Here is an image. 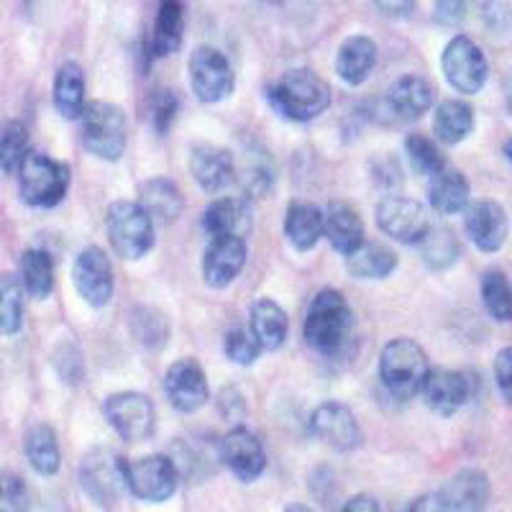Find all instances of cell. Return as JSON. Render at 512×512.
<instances>
[{"label": "cell", "mask_w": 512, "mask_h": 512, "mask_svg": "<svg viewBox=\"0 0 512 512\" xmlns=\"http://www.w3.org/2000/svg\"><path fill=\"white\" fill-rule=\"evenodd\" d=\"M305 344L328 361L346 359L354 346V313L333 287L320 290L310 303L303 328Z\"/></svg>", "instance_id": "1"}, {"label": "cell", "mask_w": 512, "mask_h": 512, "mask_svg": "<svg viewBox=\"0 0 512 512\" xmlns=\"http://www.w3.org/2000/svg\"><path fill=\"white\" fill-rule=\"evenodd\" d=\"M269 103L282 118L295 123L315 121L331 108V85L313 70H287L269 85Z\"/></svg>", "instance_id": "2"}, {"label": "cell", "mask_w": 512, "mask_h": 512, "mask_svg": "<svg viewBox=\"0 0 512 512\" xmlns=\"http://www.w3.org/2000/svg\"><path fill=\"white\" fill-rule=\"evenodd\" d=\"M428 372V356L413 338H392L379 354V379L397 400L420 395Z\"/></svg>", "instance_id": "3"}, {"label": "cell", "mask_w": 512, "mask_h": 512, "mask_svg": "<svg viewBox=\"0 0 512 512\" xmlns=\"http://www.w3.org/2000/svg\"><path fill=\"white\" fill-rule=\"evenodd\" d=\"M16 175L21 200L31 208L41 210L57 208L72 182V172L67 164L41 152H29V157L18 167Z\"/></svg>", "instance_id": "4"}, {"label": "cell", "mask_w": 512, "mask_h": 512, "mask_svg": "<svg viewBox=\"0 0 512 512\" xmlns=\"http://www.w3.org/2000/svg\"><path fill=\"white\" fill-rule=\"evenodd\" d=\"M80 139L93 157L105 159V162H118L126 152L128 141L126 113L113 103L93 100V103L85 105L80 116Z\"/></svg>", "instance_id": "5"}, {"label": "cell", "mask_w": 512, "mask_h": 512, "mask_svg": "<svg viewBox=\"0 0 512 512\" xmlns=\"http://www.w3.org/2000/svg\"><path fill=\"white\" fill-rule=\"evenodd\" d=\"M108 239L126 262H139L154 249V221L136 200H116L105 216Z\"/></svg>", "instance_id": "6"}, {"label": "cell", "mask_w": 512, "mask_h": 512, "mask_svg": "<svg viewBox=\"0 0 512 512\" xmlns=\"http://www.w3.org/2000/svg\"><path fill=\"white\" fill-rule=\"evenodd\" d=\"M128 461L111 448H95L80 464V484L95 505L113 510L128 495Z\"/></svg>", "instance_id": "7"}, {"label": "cell", "mask_w": 512, "mask_h": 512, "mask_svg": "<svg viewBox=\"0 0 512 512\" xmlns=\"http://www.w3.org/2000/svg\"><path fill=\"white\" fill-rule=\"evenodd\" d=\"M441 67L448 85L461 95H477L487 85L489 62L477 41L459 34L448 41L441 54Z\"/></svg>", "instance_id": "8"}, {"label": "cell", "mask_w": 512, "mask_h": 512, "mask_svg": "<svg viewBox=\"0 0 512 512\" xmlns=\"http://www.w3.org/2000/svg\"><path fill=\"white\" fill-rule=\"evenodd\" d=\"M103 413L113 431L128 443L149 441L154 436V428H157L154 402L144 392H116L105 400Z\"/></svg>", "instance_id": "9"}, {"label": "cell", "mask_w": 512, "mask_h": 512, "mask_svg": "<svg viewBox=\"0 0 512 512\" xmlns=\"http://www.w3.org/2000/svg\"><path fill=\"white\" fill-rule=\"evenodd\" d=\"M374 221L379 231L400 244H420L431 231V218L423 203L405 195H387L374 208Z\"/></svg>", "instance_id": "10"}, {"label": "cell", "mask_w": 512, "mask_h": 512, "mask_svg": "<svg viewBox=\"0 0 512 512\" xmlns=\"http://www.w3.org/2000/svg\"><path fill=\"white\" fill-rule=\"evenodd\" d=\"M190 85L200 103H221L236 88V75L226 54L203 44L190 54Z\"/></svg>", "instance_id": "11"}, {"label": "cell", "mask_w": 512, "mask_h": 512, "mask_svg": "<svg viewBox=\"0 0 512 512\" xmlns=\"http://www.w3.org/2000/svg\"><path fill=\"white\" fill-rule=\"evenodd\" d=\"M128 492L136 500L144 502H167L177 492L180 472L175 461L164 454L141 456L136 461H128Z\"/></svg>", "instance_id": "12"}, {"label": "cell", "mask_w": 512, "mask_h": 512, "mask_svg": "<svg viewBox=\"0 0 512 512\" xmlns=\"http://www.w3.org/2000/svg\"><path fill=\"white\" fill-rule=\"evenodd\" d=\"M72 282H75L77 295L90 305L100 310L111 303L116 282H113L111 259L100 246H88L82 249L72 267Z\"/></svg>", "instance_id": "13"}, {"label": "cell", "mask_w": 512, "mask_h": 512, "mask_svg": "<svg viewBox=\"0 0 512 512\" xmlns=\"http://www.w3.org/2000/svg\"><path fill=\"white\" fill-rule=\"evenodd\" d=\"M474 387H477V379L472 374L456 372V369H431L420 395L433 413L451 418L472 402Z\"/></svg>", "instance_id": "14"}, {"label": "cell", "mask_w": 512, "mask_h": 512, "mask_svg": "<svg viewBox=\"0 0 512 512\" xmlns=\"http://www.w3.org/2000/svg\"><path fill=\"white\" fill-rule=\"evenodd\" d=\"M164 392L169 405L180 413H198L210 397V384L205 369L190 356H182L175 364H169L164 374Z\"/></svg>", "instance_id": "15"}, {"label": "cell", "mask_w": 512, "mask_h": 512, "mask_svg": "<svg viewBox=\"0 0 512 512\" xmlns=\"http://www.w3.org/2000/svg\"><path fill=\"white\" fill-rule=\"evenodd\" d=\"M310 431L318 441L331 446L333 451H354L361 443V428L354 413L336 400H328L313 410L310 415Z\"/></svg>", "instance_id": "16"}, {"label": "cell", "mask_w": 512, "mask_h": 512, "mask_svg": "<svg viewBox=\"0 0 512 512\" xmlns=\"http://www.w3.org/2000/svg\"><path fill=\"white\" fill-rule=\"evenodd\" d=\"M221 459L231 469L233 477L244 484L256 482L267 469V451H264L262 441L241 425H236L233 431L223 436Z\"/></svg>", "instance_id": "17"}, {"label": "cell", "mask_w": 512, "mask_h": 512, "mask_svg": "<svg viewBox=\"0 0 512 512\" xmlns=\"http://www.w3.org/2000/svg\"><path fill=\"white\" fill-rule=\"evenodd\" d=\"M433 85L420 75H402L390 85L382 100V116L395 121H418L423 113L431 111Z\"/></svg>", "instance_id": "18"}, {"label": "cell", "mask_w": 512, "mask_h": 512, "mask_svg": "<svg viewBox=\"0 0 512 512\" xmlns=\"http://www.w3.org/2000/svg\"><path fill=\"white\" fill-rule=\"evenodd\" d=\"M466 236L484 254H495L507 241V213L495 200H477L464 210Z\"/></svg>", "instance_id": "19"}, {"label": "cell", "mask_w": 512, "mask_h": 512, "mask_svg": "<svg viewBox=\"0 0 512 512\" xmlns=\"http://www.w3.org/2000/svg\"><path fill=\"white\" fill-rule=\"evenodd\" d=\"M246 241L221 236L210 239L208 249L203 254V280L210 290H223L231 285L246 267Z\"/></svg>", "instance_id": "20"}, {"label": "cell", "mask_w": 512, "mask_h": 512, "mask_svg": "<svg viewBox=\"0 0 512 512\" xmlns=\"http://www.w3.org/2000/svg\"><path fill=\"white\" fill-rule=\"evenodd\" d=\"M190 175L205 192H221L236 180V159L231 149L216 144H195L190 149Z\"/></svg>", "instance_id": "21"}, {"label": "cell", "mask_w": 512, "mask_h": 512, "mask_svg": "<svg viewBox=\"0 0 512 512\" xmlns=\"http://www.w3.org/2000/svg\"><path fill=\"white\" fill-rule=\"evenodd\" d=\"M489 495H492L489 479L479 469H461L438 492L446 512H482Z\"/></svg>", "instance_id": "22"}, {"label": "cell", "mask_w": 512, "mask_h": 512, "mask_svg": "<svg viewBox=\"0 0 512 512\" xmlns=\"http://www.w3.org/2000/svg\"><path fill=\"white\" fill-rule=\"evenodd\" d=\"M251 208L246 198H218L205 208L203 231L210 239H244L251 233Z\"/></svg>", "instance_id": "23"}, {"label": "cell", "mask_w": 512, "mask_h": 512, "mask_svg": "<svg viewBox=\"0 0 512 512\" xmlns=\"http://www.w3.org/2000/svg\"><path fill=\"white\" fill-rule=\"evenodd\" d=\"M323 236L338 254H354L364 244V221L361 216L344 200H333L326 208V226Z\"/></svg>", "instance_id": "24"}, {"label": "cell", "mask_w": 512, "mask_h": 512, "mask_svg": "<svg viewBox=\"0 0 512 512\" xmlns=\"http://www.w3.org/2000/svg\"><path fill=\"white\" fill-rule=\"evenodd\" d=\"M249 331L254 333L256 344L262 351H280L290 333V318L272 297H259L251 305Z\"/></svg>", "instance_id": "25"}, {"label": "cell", "mask_w": 512, "mask_h": 512, "mask_svg": "<svg viewBox=\"0 0 512 512\" xmlns=\"http://www.w3.org/2000/svg\"><path fill=\"white\" fill-rule=\"evenodd\" d=\"M326 210L310 200H292L285 213V236L297 251H310L323 236Z\"/></svg>", "instance_id": "26"}, {"label": "cell", "mask_w": 512, "mask_h": 512, "mask_svg": "<svg viewBox=\"0 0 512 512\" xmlns=\"http://www.w3.org/2000/svg\"><path fill=\"white\" fill-rule=\"evenodd\" d=\"M374 64H377V44L369 36H349L336 52L338 77L351 88H359L369 80Z\"/></svg>", "instance_id": "27"}, {"label": "cell", "mask_w": 512, "mask_h": 512, "mask_svg": "<svg viewBox=\"0 0 512 512\" xmlns=\"http://www.w3.org/2000/svg\"><path fill=\"white\" fill-rule=\"evenodd\" d=\"M469 198H472L469 180L454 167H446L428 182V200L438 216H456L469 208Z\"/></svg>", "instance_id": "28"}, {"label": "cell", "mask_w": 512, "mask_h": 512, "mask_svg": "<svg viewBox=\"0 0 512 512\" xmlns=\"http://www.w3.org/2000/svg\"><path fill=\"white\" fill-rule=\"evenodd\" d=\"M182 39H185V6L177 0H162L154 16L149 52L159 59L172 57L182 47Z\"/></svg>", "instance_id": "29"}, {"label": "cell", "mask_w": 512, "mask_h": 512, "mask_svg": "<svg viewBox=\"0 0 512 512\" xmlns=\"http://www.w3.org/2000/svg\"><path fill=\"white\" fill-rule=\"evenodd\" d=\"M54 108L67 121H80L82 111H85V72L77 62L59 64L57 75H54Z\"/></svg>", "instance_id": "30"}, {"label": "cell", "mask_w": 512, "mask_h": 512, "mask_svg": "<svg viewBox=\"0 0 512 512\" xmlns=\"http://www.w3.org/2000/svg\"><path fill=\"white\" fill-rule=\"evenodd\" d=\"M136 203L149 213L152 221L172 223L182 216L185 200H182L180 187L167 177H154V180L144 182L139 190V200Z\"/></svg>", "instance_id": "31"}, {"label": "cell", "mask_w": 512, "mask_h": 512, "mask_svg": "<svg viewBox=\"0 0 512 512\" xmlns=\"http://www.w3.org/2000/svg\"><path fill=\"white\" fill-rule=\"evenodd\" d=\"M474 108L466 100H443L433 113V134L441 144L456 146L474 131Z\"/></svg>", "instance_id": "32"}, {"label": "cell", "mask_w": 512, "mask_h": 512, "mask_svg": "<svg viewBox=\"0 0 512 512\" xmlns=\"http://www.w3.org/2000/svg\"><path fill=\"white\" fill-rule=\"evenodd\" d=\"M346 269L356 280H384L397 269V254L387 244L364 241L354 254L346 256Z\"/></svg>", "instance_id": "33"}, {"label": "cell", "mask_w": 512, "mask_h": 512, "mask_svg": "<svg viewBox=\"0 0 512 512\" xmlns=\"http://www.w3.org/2000/svg\"><path fill=\"white\" fill-rule=\"evenodd\" d=\"M24 451L31 469L41 477H54L62 466V454H59V441L54 428L47 423H36L26 431Z\"/></svg>", "instance_id": "34"}, {"label": "cell", "mask_w": 512, "mask_h": 512, "mask_svg": "<svg viewBox=\"0 0 512 512\" xmlns=\"http://www.w3.org/2000/svg\"><path fill=\"white\" fill-rule=\"evenodd\" d=\"M21 285L34 300H47L54 290V262L44 249H26L21 256Z\"/></svg>", "instance_id": "35"}, {"label": "cell", "mask_w": 512, "mask_h": 512, "mask_svg": "<svg viewBox=\"0 0 512 512\" xmlns=\"http://www.w3.org/2000/svg\"><path fill=\"white\" fill-rule=\"evenodd\" d=\"M24 285L16 274H0V333L16 336L24 326Z\"/></svg>", "instance_id": "36"}, {"label": "cell", "mask_w": 512, "mask_h": 512, "mask_svg": "<svg viewBox=\"0 0 512 512\" xmlns=\"http://www.w3.org/2000/svg\"><path fill=\"white\" fill-rule=\"evenodd\" d=\"M420 256H423V262L428 264L431 269L441 272V269L454 267L459 262L461 256V244L459 239L454 236V231H448V228H433L425 233V239L420 241Z\"/></svg>", "instance_id": "37"}, {"label": "cell", "mask_w": 512, "mask_h": 512, "mask_svg": "<svg viewBox=\"0 0 512 512\" xmlns=\"http://www.w3.org/2000/svg\"><path fill=\"white\" fill-rule=\"evenodd\" d=\"M482 303L497 323H512V285L502 269L482 274Z\"/></svg>", "instance_id": "38"}, {"label": "cell", "mask_w": 512, "mask_h": 512, "mask_svg": "<svg viewBox=\"0 0 512 512\" xmlns=\"http://www.w3.org/2000/svg\"><path fill=\"white\" fill-rule=\"evenodd\" d=\"M29 152V128L21 121H8L0 131V169L6 175H16Z\"/></svg>", "instance_id": "39"}, {"label": "cell", "mask_w": 512, "mask_h": 512, "mask_svg": "<svg viewBox=\"0 0 512 512\" xmlns=\"http://www.w3.org/2000/svg\"><path fill=\"white\" fill-rule=\"evenodd\" d=\"M405 154H408L410 167H413L418 175L428 177V180L448 167L446 157L441 154L436 141L428 139V136L423 134H410L408 139H405Z\"/></svg>", "instance_id": "40"}, {"label": "cell", "mask_w": 512, "mask_h": 512, "mask_svg": "<svg viewBox=\"0 0 512 512\" xmlns=\"http://www.w3.org/2000/svg\"><path fill=\"white\" fill-rule=\"evenodd\" d=\"M131 328H134V336L139 338L144 346L159 349V346L167 344L169 323L167 318H164V313H159V310L136 308L134 315H131Z\"/></svg>", "instance_id": "41"}, {"label": "cell", "mask_w": 512, "mask_h": 512, "mask_svg": "<svg viewBox=\"0 0 512 512\" xmlns=\"http://www.w3.org/2000/svg\"><path fill=\"white\" fill-rule=\"evenodd\" d=\"M177 111H180V98L172 90H154L149 95V103H146V113H149V123H152L154 134L167 136L172 123L177 121Z\"/></svg>", "instance_id": "42"}, {"label": "cell", "mask_w": 512, "mask_h": 512, "mask_svg": "<svg viewBox=\"0 0 512 512\" xmlns=\"http://www.w3.org/2000/svg\"><path fill=\"white\" fill-rule=\"evenodd\" d=\"M223 351H226L228 359H231L233 364H239V367H251V364L259 359V354H262V349L256 344L254 333L244 326H233L231 331L226 333Z\"/></svg>", "instance_id": "43"}, {"label": "cell", "mask_w": 512, "mask_h": 512, "mask_svg": "<svg viewBox=\"0 0 512 512\" xmlns=\"http://www.w3.org/2000/svg\"><path fill=\"white\" fill-rule=\"evenodd\" d=\"M239 180L241 185H244L246 195H251V198H262V195H267L269 187H272L274 182V175H272V167H269L267 157H262V154H251L249 162L244 164V167H239Z\"/></svg>", "instance_id": "44"}, {"label": "cell", "mask_w": 512, "mask_h": 512, "mask_svg": "<svg viewBox=\"0 0 512 512\" xmlns=\"http://www.w3.org/2000/svg\"><path fill=\"white\" fill-rule=\"evenodd\" d=\"M31 492L24 477L16 472H0V512H29Z\"/></svg>", "instance_id": "45"}, {"label": "cell", "mask_w": 512, "mask_h": 512, "mask_svg": "<svg viewBox=\"0 0 512 512\" xmlns=\"http://www.w3.org/2000/svg\"><path fill=\"white\" fill-rule=\"evenodd\" d=\"M54 367H57L59 377L67 384H77L82 379V356L75 346H59L54 354Z\"/></svg>", "instance_id": "46"}, {"label": "cell", "mask_w": 512, "mask_h": 512, "mask_svg": "<svg viewBox=\"0 0 512 512\" xmlns=\"http://www.w3.org/2000/svg\"><path fill=\"white\" fill-rule=\"evenodd\" d=\"M495 382L500 387L502 397L512 408V349L505 346V349L497 351L495 356Z\"/></svg>", "instance_id": "47"}, {"label": "cell", "mask_w": 512, "mask_h": 512, "mask_svg": "<svg viewBox=\"0 0 512 512\" xmlns=\"http://www.w3.org/2000/svg\"><path fill=\"white\" fill-rule=\"evenodd\" d=\"M218 410H221V415L228 420V423H239V420L246 415V405L241 392L233 390V387L221 390V395H218Z\"/></svg>", "instance_id": "48"}, {"label": "cell", "mask_w": 512, "mask_h": 512, "mask_svg": "<svg viewBox=\"0 0 512 512\" xmlns=\"http://www.w3.org/2000/svg\"><path fill=\"white\" fill-rule=\"evenodd\" d=\"M436 24L441 26H456L466 18V3H436V11H433Z\"/></svg>", "instance_id": "49"}, {"label": "cell", "mask_w": 512, "mask_h": 512, "mask_svg": "<svg viewBox=\"0 0 512 512\" xmlns=\"http://www.w3.org/2000/svg\"><path fill=\"white\" fill-rule=\"evenodd\" d=\"M341 512H382L379 502L372 495H354L351 500L344 502Z\"/></svg>", "instance_id": "50"}, {"label": "cell", "mask_w": 512, "mask_h": 512, "mask_svg": "<svg viewBox=\"0 0 512 512\" xmlns=\"http://www.w3.org/2000/svg\"><path fill=\"white\" fill-rule=\"evenodd\" d=\"M408 512H446V510H443V502L436 492V495H423L418 497V500L410 502Z\"/></svg>", "instance_id": "51"}, {"label": "cell", "mask_w": 512, "mask_h": 512, "mask_svg": "<svg viewBox=\"0 0 512 512\" xmlns=\"http://www.w3.org/2000/svg\"><path fill=\"white\" fill-rule=\"evenodd\" d=\"M377 8L387 16H395V18H405L415 11V3H377Z\"/></svg>", "instance_id": "52"}, {"label": "cell", "mask_w": 512, "mask_h": 512, "mask_svg": "<svg viewBox=\"0 0 512 512\" xmlns=\"http://www.w3.org/2000/svg\"><path fill=\"white\" fill-rule=\"evenodd\" d=\"M502 152H505V159H507V162L512 164V136H510V139L505 141V146H502Z\"/></svg>", "instance_id": "53"}, {"label": "cell", "mask_w": 512, "mask_h": 512, "mask_svg": "<svg viewBox=\"0 0 512 512\" xmlns=\"http://www.w3.org/2000/svg\"><path fill=\"white\" fill-rule=\"evenodd\" d=\"M285 512H313L308 505H287Z\"/></svg>", "instance_id": "54"}]
</instances>
